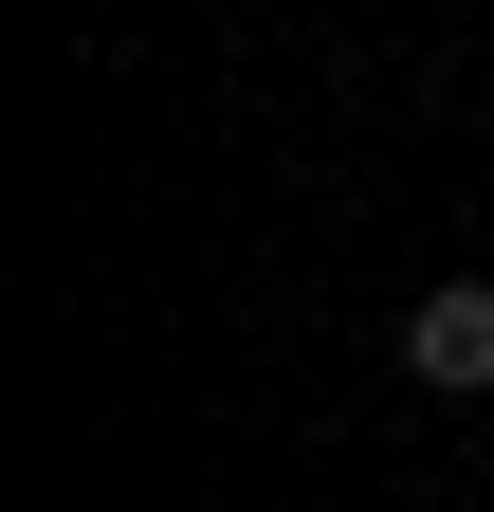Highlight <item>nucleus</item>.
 I'll return each mask as SVG.
<instances>
[{
	"label": "nucleus",
	"instance_id": "f257e3e1",
	"mask_svg": "<svg viewBox=\"0 0 494 512\" xmlns=\"http://www.w3.org/2000/svg\"><path fill=\"white\" fill-rule=\"evenodd\" d=\"M403 384H440V403H476V384H494V275L403 293Z\"/></svg>",
	"mask_w": 494,
	"mask_h": 512
}]
</instances>
